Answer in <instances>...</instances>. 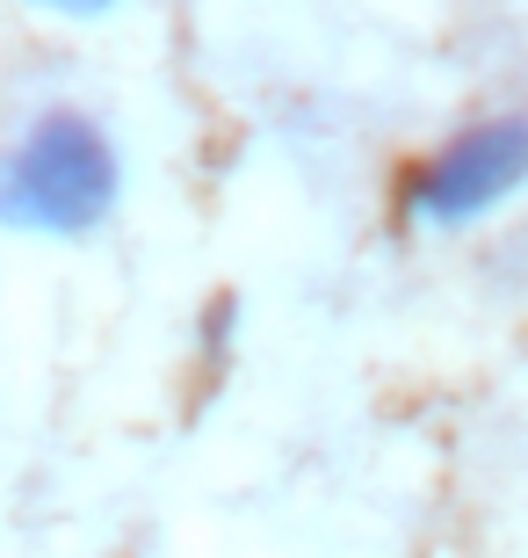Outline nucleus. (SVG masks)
Returning a JSON list of instances; mask_svg holds the SVG:
<instances>
[{"label": "nucleus", "instance_id": "obj_1", "mask_svg": "<svg viewBox=\"0 0 528 558\" xmlns=\"http://www.w3.org/2000/svg\"><path fill=\"white\" fill-rule=\"evenodd\" d=\"M123 196V160L95 117L81 109H44L15 131L0 153V226L37 232V240H87L109 226Z\"/></svg>", "mask_w": 528, "mask_h": 558}, {"label": "nucleus", "instance_id": "obj_2", "mask_svg": "<svg viewBox=\"0 0 528 558\" xmlns=\"http://www.w3.org/2000/svg\"><path fill=\"white\" fill-rule=\"evenodd\" d=\"M528 182V117H486V124H464L456 138H442L413 167L406 182V210L420 226H478L492 210L521 196Z\"/></svg>", "mask_w": 528, "mask_h": 558}, {"label": "nucleus", "instance_id": "obj_3", "mask_svg": "<svg viewBox=\"0 0 528 558\" xmlns=\"http://www.w3.org/2000/svg\"><path fill=\"white\" fill-rule=\"evenodd\" d=\"M37 8H51V15H109L116 0H37Z\"/></svg>", "mask_w": 528, "mask_h": 558}]
</instances>
